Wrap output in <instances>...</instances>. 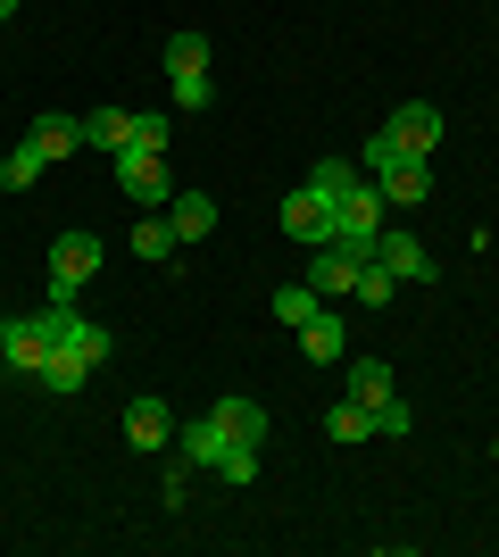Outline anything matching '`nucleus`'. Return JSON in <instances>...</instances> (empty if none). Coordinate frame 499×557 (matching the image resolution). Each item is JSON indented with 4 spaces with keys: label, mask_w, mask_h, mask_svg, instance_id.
<instances>
[{
    "label": "nucleus",
    "mask_w": 499,
    "mask_h": 557,
    "mask_svg": "<svg viewBox=\"0 0 499 557\" xmlns=\"http://www.w3.org/2000/svg\"><path fill=\"white\" fill-rule=\"evenodd\" d=\"M117 191L142 200V209H166L175 184H166V150H117Z\"/></svg>",
    "instance_id": "obj_5"
},
{
    "label": "nucleus",
    "mask_w": 499,
    "mask_h": 557,
    "mask_svg": "<svg viewBox=\"0 0 499 557\" xmlns=\"http://www.w3.org/2000/svg\"><path fill=\"white\" fill-rule=\"evenodd\" d=\"M166 433H175V408H166V399H134V408H125V442L134 449H166Z\"/></svg>",
    "instance_id": "obj_15"
},
{
    "label": "nucleus",
    "mask_w": 499,
    "mask_h": 557,
    "mask_svg": "<svg viewBox=\"0 0 499 557\" xmlns=\"http://www.w3.org/2000/svg\"><path fill=\"white\" fill-rule=\"evenodd\" d=\"M166 141H175V116L150 109V116H134V141H125V150H166Z\"/></svg>",
    "instance_id": "obj_27"
},
{
    "label": "nucleus",
    "mask_w": 499,
    "mask_h": 557,
    "mask_svg": "<svg viewBox=\"0 0 499 557\" xmlns=\"http://www.w3.org/2000/svg\"><path fill=\"white\" fill-rule=\"evenodd\" d=\"M166 75H209V34H200V25L166 34Z\"/></svg>",
    "instance_id": "obj_20"
},
{
    "label": "nucleus",
    "mask_w": 499,
    "mask_h": 557,
    "mask_svg": "<svg viewBox=\"0 0 499 557\" xmlns=\"http://www.w3.org/2000/svg\"><path fill=\"white\" fill-rule=\"evenodd\" d=\"M216 474L225 483H259V442H225L216 449Z\"/></svg>",
    "instance_id": "obj_26"
},
{
    "label": "nucleus",
    "mask_w": 499,
    "mask_h": 557,
    "mask_svg": "<svg viewBox=\"0 0 499 557\" xmlns=\"http://www.w3.org/2000/svg\"><path fill=\"white\" fill-rule=\"evenodd\" d=\"M9 17H17V0H0V25H9Z\"/></svg>",
    "instance_id": "obj_31"
},
{
    "label": "nucleus",
    "mask_w": 499,
    "mask_h": 557,
    "mask_svg": "<svg viewBox=\"0 0 499 557\" xmlns=\"http://www.w3.org/2000/svg\"><path fill=\"white\" fill-rule=\"evenodd\" d=\"M134 258H150V267H166V258H184V242H175V225H166V209H150L142 225H134Z\"/></svg>",
    "instance_id": "obj_17"
},
{
    "label": "nucleus",
    "mask_w": 499,
    "mask_h": 557,
    "mask_svg": "<svg viewBox=\"0 0 499 557\" xmlns=\"http://www.w3.org/2000/svg\"><path fill=\"white\" fill-rule=\"evenodd\" d=\"M42 325H50V342H59V349H75L84 367H100V358H109V325L75 317V300H59V292L42 300Z\"/></svg>",
    "instance_id": "obj_3"
},
{
    "label": "nucleus",
    "mask_w": 499,
    "mask_h": 557,
    "mask_svg": "<svg viewBox=\"0 0 499 557\" xmlns=\"http://www.w3.org/2000/svg\"><path fill=\"white\" fill-rule=\"evenodd\" d=\"M266 308H275V325H309L325 300H316V283H275V300H266Z\"/></svg>",
    "instance_id": "obj_21"
},
{
    "label": "nucleus",
    "mask_w": 499,
    "mask_h": 557,
    "mask_svg": "<svg viewBox=\"0 0 499 557\" xmlns=\"http://www.w3.org/2000/svg\"><path fill=\"white\" fill-rule=\"evenodd\" d=\"M92 275H100V233H59V242H50V292L75 300Z\"/></svg>",
    "instance_id": "obj_4"
},
{
    "label": "nucleus",
    "mask_w": 499,
    "mask_h": 557,
    "mask_svg": "<svg viewBox=\"0 0 499 557\" xmlns=\"http://www.w3.org/2000/svg\"><path fill=\"white\" fill-rule=\"evenodd\" d=\"M375 184H383L391 209H425V200H433V159H400L391 175H375Z\"/></svg>",
    "instance_id": "obj_13"
},
{
    "label": "nucleus",
    "mask_w": 499,
    "mask_h": 557,
    "mask_svg": "<svg viewBox=\"0 0 499 557\" xmlns=\"http://www.w3.org/2000/svg\"><path fill=\"white\" fill-rule=\"evenodd\" d=\"M25 134H34V150H42V159L59 166V159H75V150H84V116H59V109H42L34 125H25Z\"/></svg>",
    "instance_id": "obj_12"
},
{
    "label": "nucleus",
    "mask_w": 499,
    "mask_h": 557,
    "mask_svg": "<svg viewBox=\"0 0 499 557\" xmlns=\"http://www.w3.org/2000/svg\"><path fill=\"white\" fill-rule=\"evenodd\" d=\"M375 258H383L400 283H433V275H441V267L425 258V242H416V233H375Z\"/></svg>",
    "instance_id": "obj_11"
},
{
    "label": "nucleus",
    "mask_w": 499,
    "mask_h": 557,
    "mask_svg": "<svg viewBox=\"0 0 499 557\" xmlns=\"http://www.w3.org/2000/svg\"><path fill=\"white\" fill-rule=\"evenodd\" d=\"M375 250H350V242H316V267H309V283H316V300H350V283H358V267H366Z\"/></svg>",
    "instance_id": "obj_8"
},
{
    "label": "nucleus",
    "mask_w": 499,
    "mask_h": 557,
    "mask_svg": "<svg viewBox=\"0 0 499 557\" xmlns=\"http://www.w3.org/2000/svg\"><path fill=\"white\" fill-rule=\"evenodd\" d=\"M291 333H300V358H309V367H341V358H350V325H341L333 308H316L309 325H291Z\"/></svg>",
    "instance_id": "obj_10"
},
{
    "label": "nucleus",
    "mask_w": 499,
    "mask_h": 557,
    "mask_svg": "<svg viewBox=\"0 0 499 557\" xmlns=\"http://www.w3.org/2000/svg\"><path fill=\"white\" fill-rule=\"evenodd\" d=\"M366 433H383L375 408H358V399H333V408H325V442L350 449V442H366Z\"/></svg>",
    "instance_id": "obj_18"
},
{
    "label": "nucleus",
    "mask_w": 499,
    "mask_h": 557,
    "mask_svg": "<svg viewBox=\"0 0 499 557\" xmlns=\"http://www.w3.org/2000/svg\"><path fill=\"white\" fill-rule=\"evenodd\" d=\"M166 84H175V100H184V109H209V75H166Z\"/></svg>",
    "instance_id": "obj_30"
},
{
    "label": "nucleus",
    "mask_w": 499,
    "mask_h": 557,
    "mask_svg": "<svg viewBox=\"0 0 499 557\" xmlns=\"http://www.w3.org/2000/svg\"><path fill=\"white\" fill-rule=\"evenodd\" d=\"M50 358V325L42 317H0V367L9 374H42Z\"/></svg>",
    "instance_id": "obj_7"
},
{
    "label": "nucleus",
    "mask_w": 499,
    "mask_h": 557,
    "mask_svg": "<svg viewBox=\"0 0 499 557\" xmlns=\"http://www.w3.org/2000/svg\"><path fill=\"white\" fill-rule=\"evenodd\" d=\"M125 141H134V116L125 109H92L84 116V150H109V159H117Z\"/></svg>",
    "instance_id": "obj_19"
},
{
    "label": "nucleus",
    "mask_w": 499,
    "mask_h": 557,
    "mask_svg": "<svg viewBox=\"0 0 499 557\" xmlns=\"http://www.w3.org/2000/svg\"><path fill=\"white\" fill-rule=\"evenodd\" d=\"M284 233H291V242H300V250H316V242H333V191H316V184L284 191Z\"/></svg>",
    "instance_id": "obj_6"
},
{
    "label": "nucleus",
    "mask_w": 499,
    "mask_h": 557,
    "mask_svg": "<svg viewBox=\"0 0 499 557\" xmlns=\"http://www.w3.org/2000/svg\"><path fill=\"white\" fill-rule=\"evenodd\" d=\"M309 184H316V191H350V184H358V166H350V159H316V166H309Z\"/></svg>",
    "instance_id": "obj_28"
},
{
    "label": "nucleus",
    "mask_w": 499,
    "mask_h": 557,
    "mask_svg": "<svg viewBox=\"0 0 499 557\" xmlns=\"http://www.w3.org/2000/svg\"><path fill=\"white\" fill-rule=\"evenodd\" d=\"M383 134L400 141L408 159H433V150H441V109H433V100H408V109H391Z\"/></svg>",
    "instance_id": "obj_9"
},
{
    "label": "nucleus",
    "mask_w": 499,
    "mask_h": 557,
    "mask_svg": "<svg viewBox=\"0 0 499 557\" xmlns=\"http://www.w3.org/2000/svg\"><path fill=\"white\" fill-rule=\"evenodd\" d=\"M391 292H400V275H391L383 258H366V267H358V283H350V300H366V308H391Z\"/></svg>",
    "instance_id": "obj_25"
},
{
    "label": "nucleus",
    "mask_w": 499,
    "mask_h": 557,
    "mask_svg": "<svg viewBox=\"0 0 499 557\" xmlns=\"http://www.w3.org/2000/svg\"><path fill=\"white\" fill-rule=\"evenodd\" d=\"M216 449H225V433H216V417L200 408V417L184 424V466H216Z\"/></svg>",
    "instance_id": "obj_23"
},
{
    "label": "nucleus",
    "mask_w": 499,
    "mask_h": 557,
    "mask_svg": "<svg viewBox=\"0 0 499 557\" xmlns=\"http://www.w3.org/2000/svg\"><path fill=\"white\" fill-rule=\"evenodd\" d=\"M84 374H92V367H84L75 349H59V342H50V358H42V374H34V383H50V392L67 399V392H84Z\"/></svg>",
    "instance_id": "obj_22"
},
{
    "label": "nucleus",
    "mask_w": 499,
    "mask_h": 557,
    "mask_svg": "<svg viewBox=\"0 0 499 557\" xmlns=\"http://www.w3.org/2000/svg\"><path fill=\"white\" fill-rule=\"evenodd\" d=\"M375 233H383V184H366V175H358L350 191H333V242L375 250Z\"/></svg>",
    "instance_id": "obj_2"
},
{
    "label": "nucleus",
    "mask_w": 499,
    "mask_h": 557,
    "mask_svg": "<svg viewBox=\"0 0 499 557\" xmlns=\"http://www.w3.org/2000/svg\"><path fill=\"white\" fill-rule=\"evenodd\" d=\"M166 225H175V242L191 250V242H209V233H216V200H209V191H175V200H166Z\"/></svg>",
    "instance_id": "obj_14"
},
{
    "label": "nucleus",
    "mask_w": 499,
    "mask_h": 557,
    "mask_svg": "<svg viewBox=\"0 0 499 557\" xmlns=\"http://www.w3.org/2000/svg\"><path fill=\"white\" fill-rule=\"evenodd\" d=\"M209 417L225 442H266V408L259 399H209Z\"/></svg>",
    "instance_id": "obj_16"
},
{
    "label": "nucleus",
    "mask_w": 499,
    "mask_h": 557,
    "mask_svg": "<svg viewBox=\"0 0 499 557\" xmlns=\"http://www.w3.org/2000/svg\"><path fill=\"white\" fill-rule=\"evenodd\" d=\"M42 166H50V159H42V150H34V134H25L17 150L0 159V184H9V191H25V184H42Z\"/></svg>",
    "instance_id": "obj_24"
},
{
    "label": "nucleus",
    "mask_w": 499,
    "mask_h": 557,
    "mask_svg": "<svg viewBox=\"0 0 499 557\" xmlns=\"http://www.w3.org/2000/svg\"><path fill=\"white\" fill-rule=\"evenodd\" d=\"M408 159V150H400V141H391V134H375V141H366V175H391V166H400Z\"/></svg>",
    "instance_id": "obj_29"
},
{
    "label": "nucleus",
    "mask_w": 499,
    "mask_h": 557,
    "mask_svg": "<svg viewBox=\"0 0 499 557\" xmlns=\"http://www.w3.org/2000/svg\"><path fill=\"white\" fill-rule=\"evenodd\" d=\"M341 367H350V399H358V408H375V424L400 442L416 417H408V399L391 392V367H383V358H341Z\"/></svg>",
    "instance_id": "obj_1"
}]
</instances>
